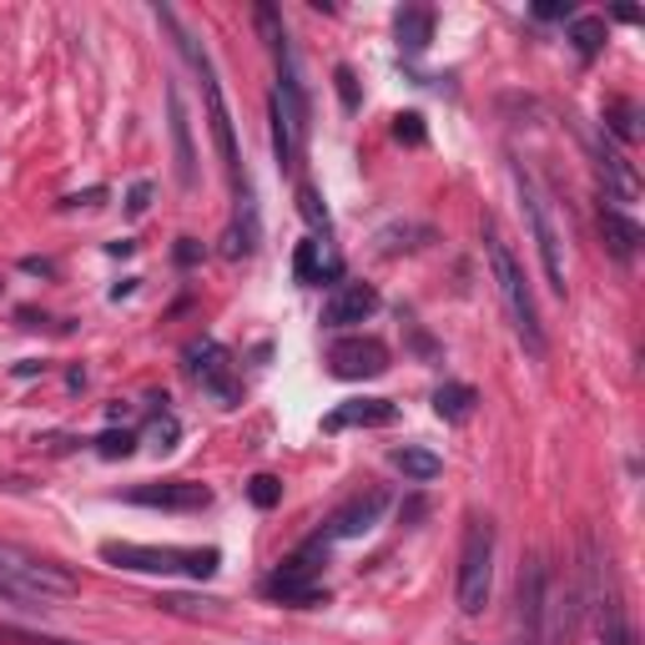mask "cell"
<instances>
[{"mask_svg": "<svg viewBox=\"0 0 645 645\" xmlns=\"http://www.w3.org/2000/svg\"><path fill=\"white\" fill-rule=\"evenodd\" d=\"M383 510H389V494L383 490L353 494L343 510H334V520H328V529H322V545H334V539H363L383 520Z\"/></svg>", "mask_w": 645, "mask_h": 645, "instance_id": "obj_11", "label": "cell"}, {"mask_svg": "<svg viewBox=\"0 0 645 645\" xmlns=\"http://www.w3.org/2000/svg\"><path fill=\"white\" fill-rule=\"evenodd\" d=\"M142 510H177V514H197L212 504V490L207 484H192V479H162V484H136L127 494Z\"/></svg>", "mask_w": 645, "mask_h": 645, "instance_id": "obj_10", "label": "cell"}, {"mask_svg": "<svg viewBox=\"0 0 645 645\" xmlns=\"http://www.w3.org/2000/svg\"><path fill=\"white\" fill-rule=\"evenodd\" d=\"M474 404H479V394L469 383H439V389H434V414H439L444 424H464V418L474 414Z\"/></svg>", "mask_w": 645, "mask_h": 645, "instance_id": "obj_19", "label": "cell"}, {"mask_svg": "<svg viewBox=\"0 0 645 645\" xmlns=\"http://www.w3.org/2000/svg\"><path fill=\"white\" fill-rule=\"evenodd\" d=\"M146 203H152V187H146V182H136V187H132V203H127V212L142 217V212H146Z\"/></svg>", "mask_w": 645, "mask_h": 645, "instance_id": "obj_30", "label": "cell"}, {"mask_svg": "<svg viewBox=\"0 0 645 645\" xmlns=\"http://www.w3.org/2000/svg\"><path fill=\"white\" fill-rule=\"evenodd\" d=\"M605 121H610V132L621 136V142H635V136H641V127H635V107H631V101H610V107H605Z\"/></svg>", "mask_w": 645, "mask_h": 645, "instance_id": "obj_23", "label": "cell"}, {"mask_svg": "<svg viewBox=\"0 0 645 645\" xmlns=\"http://www.w3.org/2000/svg\"><path fill=\"white\" fill-rule=\"evenodd\" d=\"M600 232H605L610 252H615L621 263H631V258H635V248H641V222H631L625 212L605 207V212H600Z\"/></svg>", "mask_w": 645, "mask_h": 645, "instance_id": "obj_16", "label": "cell"}, {"mask_svg": "<svg viewBox=\"0 0 645 645\" xmlns=\"http://www.w3.org/2000/svg\"><path fill=\"white\" fill-rule=\"evenodd\" d=\"M394 464L404 469L408 479H418V484H429V479L444 474V459L429 455V449H414V444H404V449H394Z\"/></svg>", "mask_w": 645, "mask_h": 645, "instance_id": "obj_20", "label": "cell"}, {"mask_svg": "<svg viewBox=\"0 0 645 645\" xmlns=\"http://www.w3.org/2000/svg\"><path fill=\"white\" fill-rule=\"evenodd\" d=\"M197 258H203V248H197L192 238H182V242H177V263H187V267H192Z\"/></svg>", "mask_w": 645, "mask_h": 645, "instance_id": "obj_32", "label": "cell"}, {"mask_svg": "<svg viewBox=\"0 0 645 645\" xmlns=\"http://www.w3.org/2000/svg\"><path fill=\"white\" fill-rule=\"evenodd\" d=\"M167 117H172V152H177V182L197 187V146H192V121H187V101L182 86H167Z\"/></svg>", "mask_w": 645, "mask_h": 645, "instance_id": "obj_13", "label": "cell"}, {"mask_svg": "<svg viewBox=\"0 0 645 645\" xmlns=\"http://www.w3.org/2000/svg\"><path fill=\"white\" fill-rule=\"evenodd\" d=\"M258 25H263V36H267V46H283L287 41V31H283V21H277V6H258Z\"/></svg>", "mask_w": 645, "mask_h": 645, "instance_id": "obj_27", "label": "cell"}, {"mask_svg": "<svg viewBox=\"0 0 645 645\" xmlns=\"http://www.w3.org/2000/svg\"><path fill=\"white\" fill-rule=\"evenodd\" d=\"M76 595V575L61 570L51 560L15 550V545H0V600H11L15 610H46L51 600Z\"/></svg>", "mask_w": 645, "mask_h": 645, "instance_id": "obj_3", "label": "cell"}, {"mask_svg": "<svg viewBox=\"0 0 645 645\" xmlns=\"http://www.w3.org/2000/svg\"><path fill=\"white\" fill-rule=\"evenodd\" d=\"M394 136H398V142H408V146H418V142H424V121H418L414 111H408V117H398Z\"/></svg>", "mask_w": 645, "mask_h": 645, "instance_id": "obj_28", "label": "cell"}, {"mask_svg": "<svg viewBox=\"0 0 645 645\" xmlns=\"http://www.w3.org/2000/svg\"><path fill=\"white\" fill-rule=\"evenodd\" d=\"M334 81H338V96H343V107H348V111L359 107V86H353V72H348V66H338Z\"/></svg>", "mask_w": 645, "mask_h": 645, "instance_id": "obj_29", "label": "cell"}, {"mask_svg": "<svg viewBox=\"0 0 645 645\" xmlns=\"http://www.w3.org/2000/svg\"><path fill=\"white\" fill-rule=\"evenodd\" d=\"M494 590V525L484 514H474L464 525V545H459V610L479 615L490 605Z\"/></svg>", "mask_w": 645, "mask_h": 645, "instance_id": "obj_6", "label": "cell"}, {"mask_svg": "<svg viewBox=\"0 0 645 645\" xmlns=\"http://www.w3.org/2000/svg\"><path fill=\"white\" fill-rule=\"evenodd\" d=\"M146 439H152V449H177V439H182V424L172 414H162V418H152V429H146Z\"/></svg>", "mask_w": 645, "mask_h": 645, "instance_id": "obj_24", "label": "cell"}, {"mask_svg": "<svg viewBox=\"0 0 645 645\" xmlns=\"http://www.w3.org/2000/svg\"><path fill=\"white\" fill-rule=\"evenodd\" d=\"M334 273H338V258L322 252L318 238L298 242V252H293V277H298V283H322V277H334Z\"/></svg>", "mask_w": 645, "mask_h": 645, "instance_id": "obj_17", "label": "cell"}, {"mask_svg": "<svg viewBox=\"0 0 645 645\" xmlns=\"http://www.w3.org/2000/svg\"><path fill=\"white\" fill-rule=\"evenodd\" d=\"M132 449H136V434H127V429H121V434L107 429L101 439H96V455H101V459H127Z\"/></svg>", "mask_w": 645, "mask_h": 645, "instance_id": "obj_25", "label": "cell"}, {"mask_svg": "<svg viewBox=\"0 0 645 645\" xmlns=\"http://www.w3.org/2000/svg\"><path fill=\"white\" fill-rule=\"evenodd\" d=\"M298 212H303V222H308L313 232H322V238H328V228H334V222H328V207H322V197L313 187H298Z\"/></svg>", "mask_w": 645, "mask_h": 645, "instance_id": "obj_22", "label": "cell"}, {"mask_svg": "<svg viewBox=\"0 0 645 645\" xmlns=\"http://www.w3.org/2000/svg\"><path fill=\"white\" fill-rule=\"evenodd\" d=\"M484 258H490L494 293H500L504 313H510L514 338H520L535 359H545V348H550V343H545V322H539L535 293H529V277H525V267H520V258H514V252L500 242V232H484Z\"/></svg>", "mask_w": 645, "mask_h": 645, "instance_id": "obj_2", "label": "cell"}, {"mask_svg": "<svg viewBox=\"0 0 645 645\" xmlns=\"http://www.w3.org/2000/svg\"><path fill=\"white\" fill-rule=\"evenodd\" d=\"M379 313V293L369 283H338L334 298L322 303V322L328 328H348V322H363Z\"/></svg>", "mask_w": 645, "mask_h": 645, "instance_id": "obj_12", "label": "cell"}, {"mask_svg": "<svg viewBox=\"0 0 645 645\" xmlns=\"http://www.w3.org/2000/svg\"><path fill=\"white\" fill-rule=\"evenodd\" d=\"M328 369L343 383L379 379V373H389V343H383V338H369V334L343 338V343L328 348Z\"/></svg>", "mask_w": 645, "mask_h": 645, "instance_id": "obj_9", "label": "cell"}, {"mask_svg": "<svg viewBox=\"0 0 645 645\" xmlns=\"http://www.w3.org/2000/svg\"><path fill=\"white\" fill-rule=\"evenodd\" d=\"M539 21H570V6H555V0H545V6H535Z\"/></svg>", "mask_w": 645, "mask_h": 645, "instance_id": "obj_31", "label": "cell"}, {"mask_svg": "<svg viewBox=\"0 0 645 645\" xmlns=\"http://www.w3.org/2000/svg\"><path fill=\"white\" fill-rule=\"evenodd\" d=\"M394 36L404 51H424L434 41V11L429 6H404L394 21Z\"/></svg>", "mask_w": 645, "mask_h": 645, "instance_id": "obj_18", "label": "cell"}, {"mask_svg": "<svg viewBox=\"0 0 645 645\" xmlns=\"http://www.w3.org/2000/svg\"><path fill=\"white\" fill-rule=\"evenodd\" d=\"M258 238H263V222H258V197L248 187H238V212H232V228L222 238V252L228 258H252L258 252Z\"/></svg>", "mask_w": 645, "mask_h": 645, "instance_id": "obj_15", "label": "cell"}, {"mask_svg": "<svg viewBox=\"0 0 645 645\" xmlns=\"http://www.w3.org/2000/svg\"><path fill=\"white\" fill-rule=\"evenodd\" d=\"M514 192H520V212H525V228H529V242H535L539 252V267H545V277H550V287L565 298V238L560 228H555V217H550V197L539 192L535 172L529 167H514Z\"/></svg>", "mask_w": 645, "mask_h": 645, "instance_id": "obj_5", "label": "cell"}, {"mask_svg": "<svg viewBox=\"0 0 645 645\" xmlns=\"http://www.w3.org/2000/svg\"><path fill=\"white\" fill-rule=\"evenodd\" d=\"M248 500L258 504V510H277V500H283V484H277L273 474H258L248 484Z\"/></svg>", "mask_w": 645, "mask_h": 645, "instance_id": "obj_26", "label": "cell"}, {"mask_svg": "<svg viewBox=\"0 0 645 645\" xmlns=\"http://www.w3.org/2000/svg\"><path fill=\"white\" fill-rule=\"evenodd\" d=\"M187 373L203 383L217 404H238V373H232V353L217 338H197L187 343Z\"/></svg>", "mask_w": 645, "mask_h": 645, "instance_id": "obj_8", "label": "cell"}, {"mask_svg": "<svg viewBox=\"0 0 645 645\" xmlns=\"http://www.w3.org/2000/svg\"><path fill=\"white\" fill-rule=\"evenodd\" d=\"M322 560H328V545H322V535H318V539H308L287 565H277V570L267 575V595L283 600V605H313V600L322 595L318 590Z\"/></svg>", "mask_w": 645, "mask_h": 645, "instance_id": "obj_7", "label": "cell"}, {"mask_svg": "<svg viewBox=\"0 0 645 645\" xmlns=\"http://www.w3.org/2000/svg\"><path fill=\"white\" fill-rule=\"evenodd\" d=\"M101 560L117 565V570H136V575H192V580H207V575L222 565V555L207 545H101Z\"/></svg>", "mask_w": 645, "mask_h": 645, "instance_id": "obj_4", "label": "cell"}, {"mask_svg": "<svg viewBox=\"0 0 645 645\" xmlns=\"http://www.w3.org/2000/svg\"><path fill=\"white\" fill-rule=\"evenodd\" d=\"M398 408L389 404V398H348V404H338L334 414L322 418V429L338 434V429H383V424H394Z\"/></svg>", "mask_w": 645, "mask_h": 645, "instance_id": "obj_14", "label": "cell"}, {"mask_svg": "<svg viewBox=\"0 0 645 645\" xmlns=\"http://www.w3.org/2000/svg\"><path fill=\"white\" fill-rule=\"evenodd\" d=\"M580 610L595 621L600 645H635L631 641V621H625L621 605V586H615V570H610V555L595 545V535H580Z\"/></svg>", "mask_w": 645, "mask_h": 645, "instance_id": "obj_1", "label": "cell"}, {"mask_svg": "<svg viewBox=\"0 0 645 645\" xmlns=\"http://www.w3.org/2000/svg\"><path fill=\"white\" fill-rule=\"evenodd\" d=\"M570 41H575V51L590 61L605 46V21H600V15H570Z\"/></svg>", "mask_w": 645, "mask_h": 645, "instance_id": "obj_21", "label": "cell"}]
</instances>
